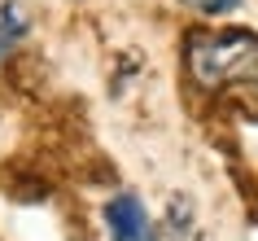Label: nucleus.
Masks as SVG:
<instances>
[{"label":"nucleus","mask_w":258,"mask_h":241,"mask_svg":"<svg viewBox=\"0 0 258 241\" xmlns=\"http://www.w3.org/2000/svg\"><path fill=\"white\" fill-rule=\"evenodd\" d=\"M188 75L197 88L258 79V35L249 31H192L188 35Z\"/></svg>","instance_id":"1"},{"label":"nucleus","mask_w":258,"mask_h":241,"mask_svg":"<svg viewBox=\"0 0 258 241\" xmlns=\"http://www.w3.org/2000/svg\"><path fill=\"white\" fill-rule=\"evenodd\" d=\"M105 219H109V237L114 241H158V228L149 224L136 193H118L105 206Z\"/></svg>","instance_id":"2"},{"label":"nucleus","mask_w":258,"mask_h":241,"mask_svg":"<svg viewBox=\"0 0 258 241\" xmlns=\"http://www.w3.org/2000/svg\"><path fill=\"white\" fill-rule=\"evenodd\" d=\"M27 31H31L27 9H22V5H5V9H0V57L9 53V49L27 35Z\"/></svg>","instance_id":"3"},{"label":"nucleus","mask_w":258,"mask_h":241,"mask_svg":"<svg viewBox=\"0 0 258 241\" xmlns=\"http://www.w3.org/2000/svg\"><path fill=\"white\" fill-rule=\"evenodd\" d=\"M166 228H171L175 237H188L192 232V202H188V193H171V202H166Z\"/></svg>","instance_id":"4"},{"label":"nucleus","mask_w":258,"mask_h":241,"mask_svg":"<svg viewBox=\"0 0 258 241\" xmlns=\"http://www.w3.org/2000/svg\"><path fill=\"white\" fill-rule=\"evenodd\" d=\"M236 5H241V0H202V14H228Z\"/></svg>","instance_id":"5"}]
</instances>
